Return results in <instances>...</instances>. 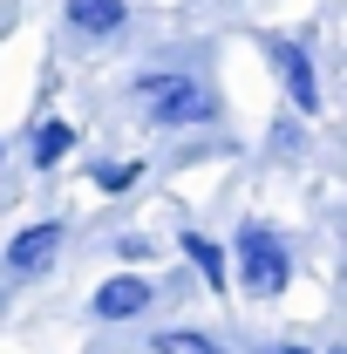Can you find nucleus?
Wrapping results in <instances>:
<instances>
[{
    "instance_id": "1",
    "label": "nucleus",
    "mask_w": 347,
    "mask_h": 354,
    "mask_svg": "<svg viewBox=\"0 0 347 354\" xmlns=\"http://www.w3.org/2000/svg\"><path fill=\"white\" fill-rule=\"evenodd\" d=\"M136 95L150 102V123L157 130H177V123H198L205 109H212V95L191 82V75H143Z\"/></svg>"
},
{
    "instance_id": "2",
    "label": "nucleus",
    "mask_w": 347,
    "mask_h": 354,
    "mask_svg": "<svg viewBox=\"0 0 347 354\" xmlns=\"http://www.w3.org/2000/svg\"><path fill=\"white\" fill-rule=\"evenodd\" d=\"M238 272H245L252 293H279V286H286V245H279L265 225H245V232H238Z\"/></svg>"
},
{
    "instance_id": "3",
    "label": "nucleus",
    "mask_w": 347,
    "mask_h": 354,
    "mask_svg": "<svg viewBox=\"0 0 347 354\" xmlns=\"http://www.w3.org/2000/svg\"><path fill=\"white\" fill-rule=\"evenodd\" d=\"M150 293H157L150 279H136V272H123V279L95 286V300H88V307H95V320H136V313L150 307Z\"/></svg>"
},
{
    "instance_id": "4",
    "label": "nucleus",
    "mask_w": 347,
    "mask_h": 354,
    "mask_svg": "<svg viewBox=\"0 0 347 354\" xmlns=\"http://www.w3.org/2000/svg\"><path fill=\"white\" fill-rule=\"evenodd\" d=\"M62 252V225H28L14 245H7V272H48Z\"/></svg>"
},
{
    "instance_id": "5",
    "label": "nucleus",
    "mask_w": 347,
    "mask_h": 354,
    "mask_svg": "<svg viewBox=\"0 0 347 354\" xmlns=\"http://www.w3.org/2000/svg\"><path fill=\"white\" fill-rule=\"evenodd\" d=\"M272 62H279V75H286V88H293V102H300V109H320V88H313V62H306V48L272 41Z\"/></svg>"
},
{
    "instance_id": "6",
    "label": "nucleus",
    "mask_w": 347,
    "mask_h": 354,
    "mask_svg": "<svg viewBox=\"0 0 347 354\" xmlns=\"http://www.w3.org/2000/svg\"><path fill=\"white\" fill-rule=\"evenodd\" d=\"M68 21L82 35H116L123 28V0H68Z\"/></svg>"
},
{
    "instance_id": "7",
    "label": "nucleus",
    "mask_w": 347,
    "mask_h": 354,
    "mask_svg": "<svg viewBox=\"0 0 347 354\" xmlns=\"http://www.w3.org/2000/svg\"><path fill=\"white\" fill-rule=\"evenodd\" d=\"M68 143H75L68 123H41V130H35V164H62V157H68Z\"/></svg>"
},
{
    "instance_id": "8",
    "label": "nucleus",
    "mask_w": 347,
    "mask_h": 354,
    "mask_svg": "<svg viewBox=\"0 0 347 354\" xmlns=\"http://www.w3.org/2000/svg\"><path fill=\"white\" fill-rule=\"evenodd\" d=\"M157 354H225V348L205 341V334H191V327H171V334H157Z\"/></svg>"
},
{
    "instance_id": "9",
    "label": "nucleus",
    "mask_w": 347,
    "mask_h": 354,
    "mask_svg": "<svg viewBox=\"0 0 347 354\" xmlns=\"http://www.w3.org/2000/svg\"><path fill=\"white\" fill-rule=\"evenodd\" d=\"M184 252L198 259V272H205L212 286H225V259H218V245H212V239H198V232H184Z\"/></svg>"
},
{
    "instance_id": "10",
    "label": "nucleus",
    "mask_w": 347,
    "mask_h": 354,
    "mask_svg": "<svg viewBox=\"0 0 347 354\" xmlns=\"http://www.w3.org/2000/svg\"><path fill=\"white\" fill-rule=\"evenodd\" d=\"M136 177H143V164H95V184L102 191H130Z\"/></svg>"
},
{
    "instance_id": "11",
    "label": "nucleus",
    "mask_w": 347,
    "mask_h": 354,
    "mask_svg": "<svg viewBox=\"0 0 347 354\" xmlns=\"http://www.w3.org/2000/svg\"><path fill=\"white\" fill-rule=\"evenodd\" d=\"M265 354H306V348H265Z\"/></svg>"
}]
</instances>
